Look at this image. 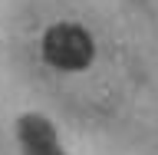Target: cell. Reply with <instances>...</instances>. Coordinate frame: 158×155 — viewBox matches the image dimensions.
Wrapping results in <instances>:
<instances>
[{
	"label": "cell",
	"instance_id": "obj_2",
	"mask_svg": "<svg viewBox=\"0 0 158 155\" xmlns=\"http://www.w3.org/2000/svg\"><path fill=\"white\" fill-rule=\"evenodd\" d=\"M23 142H27L30 155H59L49 126L40 122V119H27V122H23Z\"/></svg>",
	"mask_w": 158,
	"mask_h": 155
},
{
	"label": "cell",
	"instance_id": "obj_1",
	"mask_svg": "<svg viewBox=\"0 0 158 155\" xmlns=\"http://www.w3.org/2000/svg\"><path fill=\"white\" fill-rule=\"evenodd\" d=\"M43 56L49 66L76 73V69H86L92 63V40L76 23H56L43 37Z\"/></svg>",
	"mask_w": 158,
	"mask_h": 155
}]
</instances>
